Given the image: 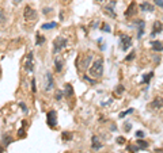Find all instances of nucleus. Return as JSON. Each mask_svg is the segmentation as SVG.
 Segmentation results:
<instances>
[{
    "instance_id": "f8f14e48",
    "label": "nucleus",
    "mask_w": 163,
    "mask_h": 153,
    "mask_svg": "<svg viewBox=\"0 0 163 153\" xmlns=\"http://www.w3.org/2000/svg\"><path fill=\"white\" fill-rule=\"evenodd\" d=\"M91 148L92 150H101L103 148V142L101 141V138L98 136H92L91 137Z\"/></svg>"
},
{
    "instance_id": "7c9ffc66",
    "label": "nucleus",
    "mask_w": 163,
    "mask_h": 153,
    "mask_svg": "<svg viewBox=\"0 0 163 153\" xmlns=\"http://www.w3.org/2000/svg\"><path fill=\"white\" fill-rule=\"evenodd\" d=\"M131 129H132V123L131 122H125L124 123V130H125V132H131Z\"/></svg>"
},
{
    "instance_id": "bb28decb",
    "label": "nucleus",
    "mask_w": 163,
    "mask_h": 153,
    "mask_svg": "<svg viewBox=\"0 0 163 153\" xmlns=\"http://www.w3.org/2000/svg\"><path fill=\"white\" fill-rule=\"evenodd\" d=\"M7 21V16H5L4 10H0V25H4Z\"/></svg>"
},
{
    "instance_id": "1a4fd4ad",
    "label": "nucleus",
    "mask_w": 163,
    "mask_h": 153,
    "mask_svg": "<svg viewBox=\"0 0 163 153\" xmlns=\"http://www.w3.org/2000/svg\"><path fill=\"white\" fill-rule=\"evenodd\" d=\"M120 43H121V49L124 51H127L131 46H132V37L128 35V34H122L120 35Z\"/></svg>"
},
{
    "instance_id": "a878e982",
    "label": "nucleus",
    "mask_w": 163,
    "mask_h": 153,
    "mask_svg": "<svg viewBox=\"0 0 163 153\" xmlns=\"http://www.w3.org/2000/svg\"><path fill=\"white\" fill-rule=\"evenodd\" d=\"M127 149H128V150H129L131 153H136V152H139V150H140V149H139V146L136 145V144H135V145H128Z\"/></svg>"
},
{
    "instance_id": "f704fd0d",
    "label": "nucleus",
    "mask_w": 163,
    "mask_h": 153,
    "mask_svg": "<svg viewBox=\"0 0 163 153\" xmlns=\"http://www.w3.org/2000/svg\"><path fill=\"white\" fill-rule=\"evenodd\" d=\"M19 107L22 108V111H23V112H27V106H26L25 102H20L19 103Z\"/></svg>"
},
{
    "instance_id": "ddd939ff",
    "label": "nucleus",
    "mask_w": 163,
    "mask_h": 153,
    "mask_svg": "<svg viewBox=\"0 0 163 153\" xmlns=\"http://www.w3.org/2000/svg\"><path fill=\"white\" fill-rule=\"evenodd\" d=\"M163 31V23L160 21H155L152 23V30H151V37H155L156 34H160Z\"/></svg>"
},
{
    "instance_id": "c756f323",
    "label": "nucleus",
    "mask_w": 163,
    "mask_h": 153,
    "mask_svg": "<svg viewBox=\"0 0 163 153\" xmlns=\"http://www.w3.org/2000/svg\"><path fill=\"white\" fill-rule=\"evenodd\" d=\"M31 92L36 94L37 92V86H36V77H31Z\"/></svg>"
},
{
    "instance_id": "39448f33",
    "label": "nucleus",
    "mask_w": 163,
    "mask_h": 153,
    "mask_svg": "<svg viewBox=\"0 0 163 153\" xmlns=\"http://www.w3.org/2000/svg\"><path fill=\"white\" fill-rule=\"evenodd\" d=\"M53 88H55V79H53L51 72H46L45 76H44V90L46 92H49Z\"/></svg>"
},
{
    "instance_id": "b1692460",
    "label": "nucleus",
    "mask_w": 163,
    "mask_h": 153,
    "mask_svg": "<svg viewBox=\"0 0 163 153\" xmlns=\"http://www.w3.org/2000/svg\"><path fill=\"white\" fill-rule=\"evenodd\" d=\"M63 98H64V91L56 90V92H55V99H56L57 102H60V100H63Z\"/></svg>"
},
{
    "instance_id": "dca6fc26",
    "label": "nucleus",
    "mask_w": 163,
    "mask_h": 153,
    "mask_svg": "<svg viewBox=\"0 0 163 153\" xmlns=\"http://www.w3.org/2000/svg\"><path fill=\"white\" fill-rule=\"evenodd\" d=\"M139 8H140V11H143V12H154V5L151 4V3H148V1H144V3H141V4L139 5Z\"/></svg>"
},
{
    "instance_id": "6e6552de",
    "label": "nucleus",
    "mask_w": 163,
    "mask_h": 153,
    "mask_svg": "<svg viewBox=\"0 0 163 153\" xmlns=\"http://www.w3.org/2000/svg\"><path fill=\"white\" fill-rule=\"evenodd\" d=\"M114 7H116V0H110V1H109L107 4H105V7H103L105 14L109 15L110 18H113V19L117 18V14H116V11H114Z\"/></svg>"
},
{
    "instance_id": "9d476101",
    "label": "nucleus",
    "mask_w": 163,
    "mask_h": 153,
    "mask_svg": "<svg viewBox=\"0 0 163 153\" xmlns=\"http://www.w3.org/2000/svg\"><path fill=\"white\" fill-rule=\"evenodd\" d=\"M137 8H139V5L136 1H132L131 4L128 5V8L127 11L124 12V15H125V18H128V19H131V18H133V16L137 14Z\"/></svg>"
},
{
    "instance_id": "f03ea898",
    "label": "nucleus",
    "mask_w": 163,
    "mask_h": 153,
    "mask_svg": "<svg viewBox=\"0 0 163 153\" xmlns=\"http://www.w3.org/2000/svg\"><path fill=\"white\" fill-rule=\"evenodd\" d=\"M67 45H68V39L65 37H56V39L53 41V54H60L61 51L67 47Z\"/></svg>"
},
{
    "instance_id": "393cba45",
    "label": "nucleus",
    "mask_w": 163,
    "mask_h": 153,
    "mask_svg": "<svg viewBox=\"0 0 163 153\" xmlns=\"http://www.w3.org/2000/svg\"><path fill=\"white\" fill-rule=\"evenodd\" d=\"M124 91H125V87H124L122 84H118L117 87L114 88V94H116V95H121Z\"/></svg>"
},
{
    "instance_id": "0eeeda50",
    "label": "nucleus",
    "mask_w": 163,
    "mask_h": 153,
    "mask_svg": "<svg viewBox=\"0 0 163 153\" xmlns=\"http://www.w3.org/2000/svg\"><path fill=\"white\" fill-rule=\"evenodd\" d=\"M23 18L25 21L30 22V21H34L37 18V11L31 7V5H26L25 10H23Z\"/></svg>"
},
{
    "instance_id": "ea45409f",
    "label": "nucleus",
    "mask_w": 163,
    "mask_h": 153,
    "mask_svg": "<svg viewBox=\"0 0 163 153\" xmlns=\"http://www.w3.org/2000/svg\"><path fill=\"white\" fill-rule=\"evenodd\" d=\"M117 130V126L116 125H112V132H116Z\"/></svg>"
},
{
    "instance_id": "f257e3e1",
    "label": "nucleus",
    "mask_w": 163,
    "mask_h": 153,
    "mask_svg": "<svg viewBox=\"0 0 163 153\" xmlns=\"http://www.w3.org/2000/svg\"><path fill=\"white\" fill-rule=\"evenodd\" d=\"M88 73L92 79H101L103 75V58H97L88 68Z\"/></svg>"
},
{
    "instance_id": "e433bc0d",
    "label": "nucleus",
    "mask_w": 163,
    "mask_h": 153,
    "mask_svg": "<svg viewBox=\"0 0 163 153\" xmlns=\"http://www.w3.org/2000/svg\"><path fill=\"white\" fill-rule=\"evenodd\" d=\"M155 1V4L158 5L159 8H163V0H154Z\"/></svg>"
},
{
    "instance_id": "4be33fe9",
    "label": "nucleus",
    "mask_w": 163,
    "mask_h": 153,
    "mask_svg": "<svg viewBox=\"0 0 163 153\" xmlns=\"http://www.w3.org/2000/svg\"><path fill=\"white\" fill-rule=\"evenodd\" d=\"M61 138H63V141H71L72 140V133L71 132H63L61 133Z\"/></svg>"
},
{
    "instance_id": "a211bd4d",
    "label": "nucleus",
    "mask_w": 163,
    "mask_h": 153,
    "mask_svg": "<svg viewBox=\"0 0 163 153\" xmlns=\"http://www.w3.org/2000/svg\"><path fill=\"white\" fill-rule=\"evenodd\" d=\"M64 96L65 98L73 96V87H72V84H69V83H67L65 87H64Z\"/></svg>"
},
{
    "instance_id": "a19ab883",
    "label": "nucleus",
    "mask_w": 163,
    "mask_h": 153,
    "mask_svg": "<svg viewBox=\"0 0 163 153\" xmlns=\"http://www.w3.org/2000/svg\"><path fill=\"white\" fill-rule=\"evenodd\" d=\"M20 1H22V0H14V4H19Z\"/></svg>"
},
{
    "instance_id": "c85d7f7f",
    "label": "nucleus",
    "mask_w": 163,
    "mask_h": 153,
    "mask_svg": "<svg viewBox=\"0 0 163 153\" xmlns=\"http://www.w3.org/2000/svg\"><path fill=\"white\" fill-rule=\"evenodd\" d=\"M135 57H136V50H132L127 57H125V61H132Z\"/></svg>"
},
{
    "instance_id": "aec40b11",
    "label": "nucleus",
    "mask_w": 163,
    "mask_h": 153,
    "mask_svg": "<svg viewBox=\"0 0 163 153\" xmlns=\"http://www.w3.org/2000/svg\"><path fill=\"white\" fill-rule=\"evenodd\" d=\"M45 41H46V38H45L44 35H41L40 33H38V34L36 35V45H37V46L44 45V43H45Z\"/></svg>"
},
{
    "instance_id": "37998d69",
    "label": "nucleus",
    "mask_w": 163,
    "mask_h": 153,
    "mask_svg": "<svg viewBox=\"0 0 163 153\" xmlns=\"http://www.w3.org/2000/svg\"><path fill=\"white\" fill-rule=\"evenodd\" d=\"M95 1H97V3H102V1H103V0H95Z\"/></svg>"
},
{
    "instance_id": "c9c22d12",
    "label": "nucleus",
    "mask_w": 163,
    "mask_h": 153,
    "mask_svg": "<svg viewBox=\"0 0 163 153\" xmlns=\"http://www.w3.org/2000/svg\"><path fill=\"white\" fill-rule=\"evenodd\" d=\"M83 79H84L86 82H88V83H90V84H95V83H97V82H95V80H94V79H90V77H88V76H83Z\"/></svg>"
},
{
    "instance_id": "6ab92c4d",
    "label": "nucleus",
    "mask_w": 163,
    "mask_h": 153,
    "mask_svg": "<svg viewBox=\"0 0 163 153\" xmlns=\"http://www.w3.org/2000/svg\"><path fill=\"white\" fill-rule=\"evenodd\" d=\"M136 145L139 146V149H140V150H144V149H147L148 146H150L148 141H144V140H141V138H139L137 141H136Z\"/></svg>"
},
{
    "instance_id": "f3484780",
    "label": "nucleus",
    "mask_w": 163,
    "mask_h": 153,
    "mask_svg": "<svg viewBox=\"0 0 163 153\" xmlns=\"http://www.w3.org/2000/svg\"><path fill=\"white\" fill-rule=\"evenodd\" d=\"M151 47H152L154 51L160 53V51H163V42L162 41H152L151 42Z\"/></svg>"
},
{
    "instance_id": "7ed1b4c3",
    "label": "nucleus",
    "mask_w": 163,
    "mask_h": 153,
    "mask_svg": "<svg viewBox=\"0 0 163 153\" xmlns=\"http://www.w3.org/2000/svg\"><path fill=\"white\" fill-rule=\"evenodd\" d=\"M92 53H86L84 56H82V60L79 62V68H80L82 71H88V68L90 65L92 64Z\"/></svg>"
},
{
    "instance_id": "58836bf2",
    "label": "nucleus",
    "mask_w": 163,
    "mask_h": 153,
    "mask_svg": "<svg viewBox=\"0 0 163 153\" xmlns=\"http://www.w3.org/2000/svg\"><path fill=\"white\" fill-rule=\"evenodd\" d=\"M102 30L107 31V33H110V26H107V25H103V26H102Z\"/></svg>"
},
{
    "instance_id": "4468645a",
    "label": "nucleus",
    "mask_w": 163,
    "mask_h": 153,
    "mask_svg": "<svg viewBox=\"0 0 163 153\" xmlns=\"http://www.w3.org/2000/svg\"><path fill=\"white\" fill-rule=\"evenodd\" d=\"M136 27H137V39H140L144 35V29H145V22L143 19H137L136 21Z\"/></svg>"
},
{
    "instance_id": "5701e85b",
    "label": "nucleus",
    "mask_w": 163,
    "mask_h": 153,
    "mask_svg": "<svg viewBox=\"0 0 163 153\" xmlns=\"http://www.w3.org/2000/svg\"><path fill=\"white\" fill-rule=\"evenodd\" d=\"M57 26L56 22H51V23H44L42 25V30H52V29H55Z\"/></svg>"
},
{
    "instance_id": "423d86ee",
    "label": "nucleus",
    "mask_w": 163,
    "mask_h": 153,
    "mask_svg": "<svg viewBox=\"0 0 163 153\" xmlns=\"http://www.w3.org/2000/svg\"><path fill=\"white\" fill-rule=\"evenodd\" d=\"M46 123L51 129H55L57 126V111L51 110L46 112Z\"/></svg>"
},
{
    "instance_id": "cd10ccee",
    "label": "nucleus",
    "mask_w": 163,
    "mask_h": 153,
    "mask_svg": "<svg viewBox=\"0 0 163 153\" xmlns=\"http://www.w3.org/2000/svg\"><path fill=\"white\" fill-rule=\"evenodd\" d=\"M133 112V108H128L127 111H121L120 114H118V117L120 118H124V117H127V115H129V114H132Z\"/></svg>"
},
{
    "instance_id": "2eb2a0df",
    "label": "nucleus",
    "mask_w": 163,
    "mask_h": 153,
    "mask_svg": "<svg viewBox=\"0 0 163 153\" xmlns=\"http://www.w3.org/2000/svg\"><path fill=\"white\" fill-rule=\"evenodd\" d=\"M55 69H56L57 73L63 72V69H64V58H63V57L57 56L56 58H55Z\"/></svg>"
},
{
    "instance_id": "2f4dec72",
    "label": "nucleus",
    "mask_w": 163,
    "mask_h": 153,
    "mask_svg": "<svg viewBox=\"0 0 163 153\" xmlns=\"http://www.w3.org/2000/svg\"><path fill=\"white\" fill-rule=\"evenodd\" d=\"M11 142H12V137H11V136L4 137V145H5V146H7V145H10Z\"/></svg>"
},
{
    "instance_id": "9b49d317",
    "label": "nucleus",
    "mask_w": 163,
    "mask_h": 153,
    "mask_svg": "<svg viewBox=\"0 0 163 153\" xmlns=\"http://www.w3.org/2000/svg\"><path fill=\"white\" fill-rule=\"evenodd\" d=\"M148 107L151 108V110H159V108H162L163 107V98L162 96L154 98V100L148 104Z\"/></svg>"
},
{
    "instance_id": "412c9836",
    "label": "nucleus",
    "mask_w": 163,
    "mask_h": 153,
    "mask_svg": "<svg viewBox=\"0 0 163 153\" xmlns=\"http://www.w3.org/2000/svg\"><path fill=\"white\" fill-rule=\"evenodd\" d=\"M152 76H154V72H148V73H145V75H144V77H143L141 83H143V84H148V83H150V80L152 79Z\"/></svg>"
},
{
    "instance_id": "473e14b6",
    "label": "nucleus",
    "mask_w": 163,
    "mask_h": 153,
    "mask_svg": "<svg viewBox=\"0 0 163 153\" xmlns=\"http://www.w3.org/2000/svg\"><path fill=\"white\" fill-rule=\"evenodd\" d=\"M25 136H26L25 129H23V128H20V129H19V132H18V137H19V138H23Z\"/></svg>"
},
{
    "instance_id": "79ce46f5",
    "label": "nucleus",
    "mask_w": 163,
    "mask_h": 153,
    "mask_svg": "<svg viewBox=\"0 0 163 153\" xmlns=\"http://www.w3.org/2000/svg\"><path fill=\"white\" fill-rule=\"evenodd\" d=\"M0 153H4V149H3V146H0Z\"/></svg>"
},
{
    "instance_id": "4c0bfd02",
    "label": "nucleus",
    "mask_w": 163,
    "mask_h": 153,
    "mask_svg": "<svg viewBox=\"0 0 163 153\" xmlns=\"http://www.w3.org/2000/svg\"><path fill=\"white\" fill-rule=\"evenodd\" d=\"M136 137H137V138H143V137H144V132H141V130L136 132Z\"/></svg>"
},
{
    "instance_id": "72a5a7b5",
    "label": "nucleus",
    "mask_w": 163,
    "mask_h": 153,
    "mask_svg": "<svg viewBox=\"0 0 163 153\" xmlns=\"http://www.w3.org/2000/svg\"><path fill=\"white\" fill-rule=\"evenodd\" d=\"M125 141H127L125 137H118L117 138V144H118V145H125Z\"/></svg>"
},
{
    "instance_id": "20e7f679",
    "label": "nucleus",
    "mask_w": 163,
    "mask_h": 153,
    "mask_svg": "<svg viewBox=\"0 0 163 153\" xmlns=\"http://www.w3.org/2000/svg\"><path fill=\"white\" fill-rule=\"evenodd\" d=\"M23 68H25L26 72L33 73V71H34V53H33V51H29V53H27V56H26V58H25Z\"/></svg>"
}]
</instances>
